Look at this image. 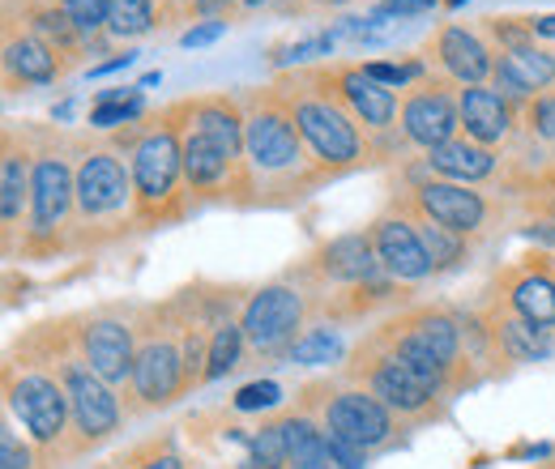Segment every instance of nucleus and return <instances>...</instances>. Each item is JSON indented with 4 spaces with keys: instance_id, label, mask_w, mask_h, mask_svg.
I'll list each match as a JSON object with an SVG mask.
<instances>
[{
    "instance_id": "obj_13",
    "label": "nucleus",
    "mask_w": 555,
    "mask_h": 469,
    "mask_svg": "<svg viewBox=\"0 0 555 469\" xmlns=\"http://www.w3.org/2000/svg\"><path fill=\"white\" fill-rule=\"evenodd\" d=\"M304 321V299L291 290V286H266L248 299L244 308V337L257 346V350H278L282 341H291L295 329Z\"/></svg>"
},
{
    "instance_id": "obj_45",
    "label": "nucleus",
    "mask_w": 555,
    "mask_h": 469,
    "mask_svg": "<svg viewBox=\"0 0 555 469\" xmlns=\"http://www.w3.org/2000/svg\"><path fill=\"white\" fill-rule=\"evenodd\" d=\"M138 65V52L129 48V52H120V56H112V61H103V65H90V77H107V73H120V68Z\"/></svg>"
},
{
    "instance_id": "obj_49",
    "label": "nucleus",
    "mask_w": 555,
    "mask_h": 469,
    "mask_svg": "<svg viewBox=\"0 0 555 469\" xmlns=\"http://www.w3.org/2000/svg\"><path fill=\"white\" fill-rule=\"evenodd\" d=\"M539 209H543V213H547V218H552V222H555V193H547V197H543V205H539Z\"/></svg>"
},
{
    "instance_id": "obj_19",
    "label": "nucleus",
    "mask_w": 555,
    "mask_h": 469,
    "mask_svg": "<svg viewBox=\"0 0 555 469\" xmlns=\"http://www.w3.org/2000/svg\"><path fill=\"white\" fill-rule=\"evenodd\" d=\"M81 350H86V363H90L107 385L133 380L138 354H133V329H129V325H120V321H94V325L81 334Z\"/></svg>"
},
{
    "instance_id": "obj_37",
    "label": "nucleus",
    "mask_w": 555,
    "mask_h": 469,
    "mask_svg": "<svg viewBox=\"0 0 555 469\" xmlns=\"http://www.w3.org/2000/svg\"><path fill=\"white\" fill-rule=\"evenodd\" d=\"M367 68V77H376L380 86H389V90H406L411 81L423 77V61H402V65H385V61H372Z\"/></svg>"
},
{
    "instance_id": "obj_40",
    "label": "nucleus",
    "mask_w": 555,
    "mask_h": 469,
    "mask_svg": "<svg viewBox=\"0 0 555 469\" xmlns=\"http://www.w3.org/2000/svg\"><path fill=\"white\" fill-rule=\"evenodd\" d=\"M334 52V35H321V39H308V43H291L286 56H278V65H304L312 56H330Z\"/></svg>"
},
{
    "instance_id": "obj_31",
    "label": "nucleus",
    "mask_w": 555,
    "mask_h": 469,
    "mask_svg": "<svg viewBox=\"0 0 555 469\" xmlns=\"http://www.w3.org/2000/svg\"><path fill=\"white\" fill-rule=\"evenodd\" d=\"M248 337H244V325H218L214 337H209V363H206V380H218V376H227L235 363H240V346H244Z\"/></svg>"
},
{
    "instance_id": "obj_46",
    "label": "nucleus",
    "mask_w": 555,
    "mask_h": 469,
    "mask_svg": "<svg viewBox=\"0 0 555 469\" xmlns=\"http://www.w3.org/2000/svg\"><path fill=\"white\" fill-rule=\"evenodd\" d=\"M534 35H539V39H555V13L534 17Z\"/></svg>"
},
{
    "instance_id": "obj_51",
    "label": "nucleus",
    "mask_w": 555,
    "mask_h": 469,
    "mask_svg": "<svg viewBox=\"0 0 555 469\" xmlns=\"http://www.w3.org/2000/svg\"><path fill=\"white\" fill-rule=\"evenodd\" d=\"M244 9H261V4H274V0H240Z\"/></svg>"
},
{
    "instance_id": "obj_48",
    "label": "nucleus",
    "mask_w": 555,
    "mask_h": 469,
    "mask_svg": "<svg viewBox=\"0 0 555 469\" xmlns=\"http://www.w3.org/2000/svg\"><path fill=\"white\" fill-rule=\"evenodd\" d=\"M141 469H184L180 466V457H171V453H163V457H154V461H145Z\"/></svg>"
},
{
    "instance_id": "obj_26",
    "label": "nucleus",
    "mask_w": 555,
    "mask_h": 469,
    "mask_svg": "<svg viewBox=\"0 0 555 469\" xmlns=\"http://www.w3.org/2000/svg\"><path fill=\"white\" fill-rule=\"evenodd\" d=\"M282 431V448H286V466L291 469H330V444L325 431H317L308 418H286L278 422Z\"/></svg>"
},
{
    "instance_id": "obj_1",
    "label": "nucleus",
    "mask_w": 555,
    "mask_h": 469,
    "mask_svg": "<svg viewBox=\"0 0 555 469\" xmlns=\"http://www.w3.org/2000/svg\"><path fill=\"white\" fill-rule=\"evenodd\" d=\"M278 90L321 171H350L367 158V136L359 133V120L347 112V103L334 94V81L325 68H308L282 81Z\"/></svg>"
},
{
    "instance_id": "obj_8",
    "label": "nucleus",
    "mask_w": 555,
    "mask_h": 469,
    "mask_svg": "<svg viewBox=\"0 0 555 469\" xmlns=\"http://www.w3.org/2000/svg\"><path fill=\"white\" fill-rule=\"evenodd\" d=\"M69 205H77V171H69L65 154L39 149L30 171V231L52 235L65 222Z\"/></svg>"
},
{
    "instance_id": "obj_39",
    "label": "nucleus",
    "mask_w": 555,
    "mask_h": 469,
    "mask_svg": "<svg viewBox=\"0 0 555 469\" xmlns=\"http://www.w3.org/2000/svg\"><path fill=\"white\" fill-rule=\"evenodd\" d=\"M278 402H282V389L274 380H257V385H244L235 393V409H270Z\"/></svg>"
},
{
    "instance_id": "obj_21",
    "label": "nucleus",
    "mask_w": 555,
    "mask_h": 469,
    "mask_svg": "<svg viewBox=\"0 0 555 469\" xmlns=\"http://www.w3.org/2000/svg\"><path fill=\"white\" fill-rule=\"evenodd\" d=\"M457 103H462V129L470 141H479V145H500L504 136L513 133V103L500 94V90H491V86H466L462 94H457Z\"/></svg>"
},
{
    "instance_id": "obj_22",
    "label": "nucleus",
    "mask_w": 555,
    "mask_h": 469,
    "mask_svg": "<svg viewBox=\"0 0 555 469\" xmlns=\"http://www.w3.org/2000/svg\"><path fill=\"white\" fill-rule=\"evenodd\" d=\"M61 61H56V48H48L39 35H17L9 30L4 39V77L9 86H48L61 77Z\"/></svg>"
},
{
    "instance_id": "obj_4",
    "label": "nucleus",
    "mask_w": 555,
    "mask_h": 469,
    "mask_svg": "<svg viewBox=\"0 0 555 469\" xmlns=\"http://www.w3.org/2000/svg\"><path fill=\"white\" fill-rule=\"evenodd\" d=\"M138 201L133 171L112 149H90L77 167V213L81 218H116Z\"/></svg>"
},
{
    "instance_id": "obj_28",
    "label": "nucleus",
    "mask_w": 555,
    "mask_h": 469,
    "mask_svg": "<svg viewBox=\"0 0 555 469\" xmlns=\"http://www.w3.org/2000/svg\"><path fill=\"white\" fill-rule=\"evenodd\" d=\"M158 26V13H154V0H112V13H107V35L116 39H141Z\"/></svg>"
},
{
    "instance_id": "obj_16",
    "label": "nucleus",
    "mask_w": 555,
    "mask_h": 469,
    "mask_svg": "<svg viewBox=\"0 0 555 469\" xmlns=\"http://www.w3.org/2000/svg\"><path fill=\"white\" fill-rule=\"evenodd\" d=\"M372 244H376L380 269H385L389 277L418 282V277H427V273H431L427 248H423V239H418V226L415 222H406V218H398V213H389V218H380V222H376Z\"/></svg>"
},
{
    "instance_id": "obj_9",
    "label": "nucleus",
    "mask_w": 555,
    "mask_h": 469,
    "mask_svg": "<svg viewBox=\"0 0 555 469\" xmlns=\"http://www.w3.org/2000/svg\"><path fill=\"white\" fill-rule=\"evenodd\" d=\"M244 158L222 149L214 136H206L202 129L189 125V112H184V180L193 193H206V197H218L235 184H244Z\"/></svg>"
},
{
    "instance_id": "obj_20",
    "label": "nucleus",
    "mask_w": 555,
    "mask_h": 469,
    "mask_svg": "<svg viewBox=\"0 0 555 469\" xmlns=\"http://www.w3.org/2000/svg\"><path fill=\"white\" fill-rule=\"evenodd\" d=\"M431 52H436L431 61L444 68L453 81H462V86H483V77L495 73L491 48L475 30H466V26H440Z\"/></svg>"
},
{
    "instance_id": "obj_17",
    "label": "nucleus",
    "mask_w": 555,
    "mask_h": 469,
    "mask_svg": "<svg viewBox=\"0 0 555 469\" xmlns=\"http://www.w3.org/2000/svg\"><path fill=\"white\" fill-rule=\"evenodd\" d=\"M495 90L508 99V103H534L539 94H547V86H555V56L543 48H517V52H504L495 61Z\"/></svg>"
},
{
    "instance_id": "obj_18",
    "label": "nucleus",
    "mask_w": 555,
    "mask_h": 469,
    "mask_svg": "<svg viewBox=\"0 0 555 469\" xmlns=\"http://www.w3.org/2000/svg\"><path fill=\"white\" fill-rule=\"evenodd\" d=\"M189 372H184V354L171 341H145L138 350V367H133V389L145 405L171 402L184 389Z\"/></svg>"
},
{
    "instance_id": "obj_7",
    "label": "nucleus",
    "mask_w": 555,
    "mask_h": 469,
    "mask_svg": "<svg viewBox=\"0 0 555 469\" xmlns=\"http://www.w3.org/2000/svg\"><path fill=\"white\" fill-rule=\"evenodd\" d=\"M9 405L13 414L22 418V427L39 440V444H52L61 440L65 431V418H69V393L52 380V376H39V372H26V376H13L9 380Z\"/></svg>"
},
{
    "instance_id": "obj_34",
    "label": "nucleus",
    "mask_w": 555,
    "mask_h": 469,
    "mask_svg": "<svg viewBox=\"0 0 555 469\" xmlns=\"http://www.w3.org/2000/svg\"><path fill=\"white\" fill-rule=\"evenodd\" d=\"M286 466V448H282V431L266 427L261 435L248 440V461L244 469H282Z\"/></svg>"
},
{
    "instance_id": "obj_44",
    "label": "nucleus",
    "mask_w": 555,
    "mask_h": 469,
    "mask_svg": "<svg viewBox=\"0 0 555 469\" xmlns=\"http://www.w3.org/2000/svg\"><path fill=\"white\" fill-rule=\"evenodd\" d=\"M0 469H30V453L13 431H0Z\"/></svg>"
},
{
    "instance_id": "obj_41",
    "label": "nucleus",
    "mask_w": 555,
    "mask_h": 469,
    "mask_svg": "<svg viewBox=\"0 0 555 469\" xmlns=\"http://www.w3.org/2000/svg\"><path fill=\"white\" fill-rule=\"evenodd\" d=\"M440 0H380L372 13L380 22H393V17H418V13H431Z\"/></svg>"
},
{
    "instance_id": "obj_3",
    "label": "nucleus",
    "mask_w": 555,
    "mask_h": 469,
    "mask_svg": "<svg viewBox=\"0 0 555 469\" xmlns=\"http://www.w3.org/2000/svg\"><path fill=\"white\" fill-rule=\"evenodd\" d=\"M133 171V193H138L141 218H167L171 205L180 197L184 180V103L167 107L154 125H145L129 154Z\"/></svg>"
},
{
    "instance_id": "obj_27",
    "label": "nucleus",
    "mask_w": 555,
    "mask_h": 469,
    "mask_svg": "<svg viewBox=\"0 0 555 469\" xmlns=\"http://www.w3.org/2000/svg\"><path fill=\"white\" fill-rule=\"evenodd\" d=\"M508 299L521 321H530L539 329H555V282L547 273H521L508 286Z\"/></svg>"
},
{
    "instance_id": "obj_38",
    "label": "nucleus",
    "mask_w": 555,
    "mask_h": 469,
    "mask_svg": "<svg viewBox=\"0 0 555 469\" xmlns=\"http://www.w3.org/2000/svg\"><path fill=\"white\" fill-rule=\"evenodd\" d=\"M526 120H530V133H534V136L555 141V90L539 94V99L526 107Z\"/></svg>"
},
{
    "instance_id": "obj_35",
    "label": "nucleus",
    "mask_w": 555,
    "mask_h": 469,
    "mask_svg": "<svg viewBox=\"0 0 555 469\" xmlns=\"http://www.w3.org/2000/svg\"><path fill=\"white\" fill-rule=\"evenodd\" d=\"M141 112H145V94L129 99V103H94L86 125H90V129H120V125L141 120Z\"/></svg>"
},
{
    "instance_id": "obj_2",
    "label": "nucleus",
    "mask_w": 555,
    "mask_h": 469,
    "mask_svg": "<svg viewBox=\"0 0 555 469\" xmlns=\"http://www.w3.org/2000/svg\"><path fill=\"white\" fill-rule=\"evenodd\" d=\"M248 129H244V167L257 184H299L312 180L321 167H312V149L299 133L282 90H257L244 99Z\"/></svg>"
},
{
    "instance_id": "obj_6",
    "label": "nucleus",
    "mask_w": 555,
    "mask_h": 469,
    "mask_svg": "<svg viewBox=\"0 0 555 469\" xmlns=\"http://www.w3.org/2000/svg\"><path fill=\"white\" fill-rule=\"evenodd\" d=\"M440 385H444V372H427L411 359H402L398 350L380 354L367 372L372 398L385 402L389 409H398V414H423L431 405V398L440 393Z\"/></svg>"
},
{
    "instance_id": "obj_12",
    "label": "nucleus",
    "mask_w": 555,
    "mask_h": 469,
    "mask_svg": "<svg viewBox=\"0 0 555 469\" xmlns=\"http://www.w3.org/2000/svg\"><path fill=\"white\" fill-rule=\"evenodd\" d=\"M418 218L453 231V235H470L487 222V197L475 193L470 184H453V180H427L415 188Z\"/></svg>"
},
{
    "instance_id": "obj_42",
    "label": "nucleus",
    "mask_w": 555,
    "mask_h": 469,
    "mask_svg": "<svg viewBox=\"0 0 555 469\" xmlns=\"http://www.w3.org/2000/svg\"><path fill=\"white\" fill-rule=\"evenodd\" d=\"M325 444H330V461L338 469H363V453H367V448L350 444V440L334 435V431H325Z\"/></svg>"
},
{
    "instance_id": "obj_43",
    "label": "nucleus",
    "mask_w": 555,
    "mask_h": 469,
    "mask_svg": "<svg viewBox=\"0 0 555 469\" xmlns=\"http://www.w3.org/2000/svg\"><path fill=\"white\" fill-rule=\"evenodd\" d=\"M227 26L231 22H202V26H189L184 35H180V48H209V43H218L222 35H227Z\"/></svg>"
},
{
    "instance_id": "obj_24",
    "label": "nucleus",
    "mask_w": 555,
    "mask_h": 469,
    "mask_svg": "<svg viewBox=\"0 0 555 469\" xmlns=\"http://www.w3.org/2000/svg\"><path fill=\"white\" fill-rule=\"evenodd\" d=\"M30 171H35L30 149L17 145L13 133H4V154H0V218H4V226H13L22 218V209L30 205Z\"/></svg>"
},
{
    "instance_id": "obj_11",
    "label": "nucleus",
    "mask_w": 555,
    "mask_h": 469,
    "mask_svg": "<svg viewBox=\"0 0 555 469\" xmlns=\"http://www.w3.org/2000/svg\"><path fill=\"white\" fill-rule=\"evenodd\" d=\"M330 81H334V94L347 103V112L359 125H367L372 133H389V129H393V120H398V112H402L398 90H389V86H380L376 77H367L363 65L330 68Z\"/></svg>"
},
{
    "instance_id": "obj_50",
    "label": "nucleus",
    "mask_w": 555,
    "mask_h": 469,
    "mask_svg": "<svg viewBox=\"0 0 555 469\" xmlns=\"http://www.w3.org/2000/svg\"><path fill=\"white\" fill-rule=\"evenodd\" d=\"M308 4H325V9H338V4H347V0H308Z\"/></svg>"
},
{
    "instance_id": "obj_14",
    "label": "nucleus",
    "mask_w": 555,
    "mask_h": 469,
    "mask_svg": "<svg viewBox=\"0 0 555 469\" xmlns=\"http://www.w3.org/2000/svg\"><path fill=\"white\" fill-rule=\"evenodd\" d=\"M393 350L402 359H411L427 372H449L457 363V350H462V334L449 316L440 312H423V316H411L402 325V334L393 341Z\"/></svg>"
},
{
    "instance_id": "obj_36",
    "label": "nucleus",
    "mask_w": 555,
    "mask_h": 469,
    "mask_svg": "<svg viewBox=\"0 0 555 469\" xmlns=\"http://www.w3.org/2000/svg\"><path fill=\"white\" fill-rule=\"evenodd\" d=\"M487 30L500 39L504 52H517V48H534V17H491Z\"/></svg>"
},
{
    "instance_id": "obj_29",
    "label": "nucleus",
    "mask_w": 555,
    "mask_h": 469,
    "mask_svg": "<svg viewBox=\"0 0 555 469\" xmlns=\"http://www.w3.org/2000/svg\"><path fill=\"white\" fill-rule=\"evenodd\" d=\"M500 341H504V350L508 354H517V359H526V363H539V359H547L552 354V337L547 329H539V325H530V321H500Z\"/></svg>"
},
{
    "instance_id": "obj_32",
    "label": "nucleus",
    "mask_w": 555,
    "mask_h": 469,
    "mask_svg": "<svg viewBox=\"0 0 555 469\" xmlns=\"http://www.w3.org/2000/svg\"><path fill=\"white\" fill-rule=\"evenodd\" d=\"M338 354H343V341H338V334H330V329H312V334L299 337V341L291 346V359H295V363H304V367L334 363Z\"/></svg>"
},
{
    "instance_id": "obj_5",
    "label": "nucleus",
    "mask_w": 555,
    "mask_h": 469,
    "mask_svg": "<svg viewBox=\"0 0 555 469\" xmlns=\"http://www.w3.org/2000/svg\"><path fill=\"white\" fill-rule=\"evenodd\" d=\"M462 129V103L449 94L444 81H423L411 94H402V133L418 149H440Z\"/></svg>"
},
{
    "instance_id": "obj_30",
    "label": "nucleus",
    "mask_w": 555,
    "mask_h": 469,
    "mask_svg": "<svg viewBox=\"0 0 555 469\" xmlns=\"http://www.w3.org/2000/svg\"><path fill=\"white\" fill-rule=\"evenodd\" d=\"M415 226H418V239H423V248H427L431 273H436V269L457 265V261L466 257V248H462V235H453V231H444V226H436V222H427V218H418Z\"/></svg>"
},
{
    "instance_id": "obj_25",
    "label": "nucleus",
    "mask_w": 555,
    "mask_h": 469,
    "mask_svg": "<svg viewBox=\"0 0 555 469\" xmlns=\"http://www.w3.org/2000/svg\"><path fill=\"white\" fill-rule=\"evenodd\" d=\"M321 269L338 282H367L376 269H380V257H376V244L372 235H338L334 244L321 248Z\"/></svg>"
},
{
    "instance_id": "obj_10",
    "label": "nucleus",
    "mask_w": 555,
    "mask_h": 469,
    "mask_svg": "<svg viewBox=\"0 0 555 469\" xmlns=\"http://www.w3.org/2000/svg\"><path fill=\"white\" fill-rule=\"evenodd\" d=\"M65 393H69L73 418H77V431L86 440H103L116 431L120 422V405L112 398V385L81 359H69L65 363Z\"/></svg>"
},
{
    "instance_id": "obj_33",
    "label": "nucleus",
    "mask_w": 555,
    "mask_h": 469,
    "mask_svg": "<svg viewBox=\"0 0 555 469\" xmlns=\"http://www.w3.org/2000/svg\"><path fill=\"white\" fill-rule=\"evenodd\" d=\"M52 4H61L65 13H69V22L90 39V35H99V30H107V13H112V0H52Z\"/></svg>"
},
{
    "instance_id": "obj_23",
    "label": "nucleus",
    "mask_w": 555,
    "mask_h": 469,
    "mask_svg": "<svg viewBox=\"0 0 555 469\" xmlns=\"http://www.w3.org/2000/svg\"><path fill=\"white\" fill-rule=\"evenodd\" d=\"M423 162H427V171H436L440 180H453V184H479V180H491L495 167H500V158H495L487 145L470 141V136H453L449 145L431 149Z\"/></svg>"
},
{
    "instance_id": "obj_47",
    "label": "nucleus",
    "mask_w": 555,
    "mask_h": 469,
    "mask_svg": "<svg viewBox=\"0 0 555 469\" xmlns=\"http://www.w3.org/2000/svg\"><path fill=\"white\" fill-rule=\"evenodd\" d=\"M530 235H534V239H543V244H552V248H555V222H534V226H530Z\"/></svg>"
},
{
    "instance_id": "obj_15",
    "label": "nucleus",
    "mask_w": 555,
    "mask_h": 469,
    "mask_svg": "<svg viewBox=\"0 0 555 469\" xmlns=\"http://www.w3.org/2000/svg\"><path fill=\"white\" fill-rule=\"evenodd\" d=\"M325 427H330L334 435L350 440V444H359V448H376V444L389 440L393 418H389V405L385 402H376L372 393L350 389V393H338V398L330 402Z\"/></svg>"
}]
</instances>
